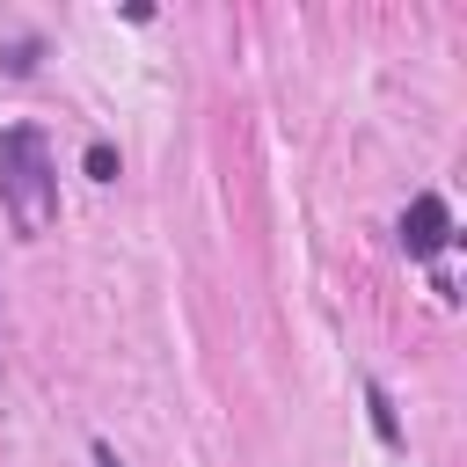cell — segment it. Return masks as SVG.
<instances>
[{
  "instance_id": "cell-1",
  "label": "cell",
  "mask_w": 467,
  "mask_h": 467,
  "mask_svg": "<svg viewBox=\"0 0 467 467\" xmlns=\"http://www.w3.org/2000/svg\"><path fill=\"white\" fill-rule=\"evenodd\" d=\"M0 212L29 241L51 234V219H58V161H51V139L36 124H7L0 131Z\"/></svg>"
},
{
  "instance_id": "cell-2",
  "label": "cell",
  "mask_w": 467,
  "mask_h": 467,
  "mask_svg": "<svg viewBox=\"0 0 467 467\" xmlns=\"http://www.w3.org/2000/svg\"><path fill=\"white\" fill-rule=\"evenodd\" d=\"M445 241H452V212H445V197H438V190H416L409 212H401V248H409V263H431Z\"/></svg>"
},
{
  "instance_id": "cell-3",
  "label": "cell",
  "mask_w": 467,
  "mask_h": 467,
  "mask_svg": "<svg viewBox=\"0 0 467 467\" xmlns=\"http://www.w3.org/2000/svg\"><path fill=\"white\" fill-rule=\"evenodd\" d=\"M365 409H372L379 445H401V423H394V401H387V387H379V379H365Z\"/></svg>"
},
{
  "instance_id": "cell-4",
  "label": "cell",
  "mask_w": 467,
  "mask_h": 467,
  "mask_svg": "<svg viewBox=\"0 0 467 467\" xmlns=\"http://www.w3.org/2000/svg\"><path fill=\"white\" fill-rule=\"evenodd\" d=\"M88 175H95V182H117V153H109V139L88 146Z\"/></svg>"
},
{
  "instance_id": "cell-5",
  "label": "cell",
  "mask_w": 467,
  "mask_h": 467,
  "mask_svg": "<svg viewBox=\"0 0 467 467\" xmlns=\"http://www.w3.org/2000/svg\"><path fill=\"white\" fill-rule=\"evenodd\" d=\"M88 460H95V467H124V460H117V452H109V445H102V438H95V445H88Z\"/></svg>"
}]
</instances>
